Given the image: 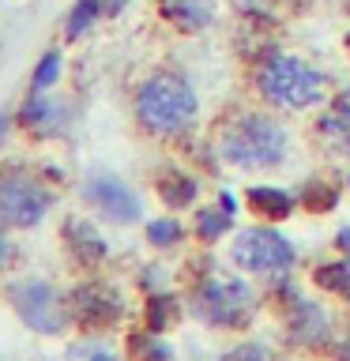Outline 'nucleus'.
<instances>
[{
	"label": "nucleus",
	"instance_id": "f257e3e1",
	"mask_svg": "<svg viewBox=\"0 0 350 361\" xmlns=\"http://www.w3.org/2000/svg\"><path fill=\"white\" fill-rule=\"evenodd\" d=\"M135 117L155 135L185 132L188 121L196 117V94H192V87L181 75L158 72L135 90Z\"/></svg>",
	"mask_w": 350,
	"mask_h": 361
},
{
	"label": "nucleus",
	"instance_id": "f03ea898",
	"mask_svg": "<svg viewBox=\"0 0 350 361\" xmlns=\"http://www.w3.org/2000/svg\"><path fill=\"white\" fill-rule=\"evenodd\" d=\"M219 151L237 169H267L282 162V154H286V132H282L279 121L264 117V113H241L222 132Z\"/></svg>",
	"mask_w": 350,
	"mask_h": 361
},
{
	"label": "nucleus",
	"instance_id": "7ed1b4c3",
	"mask_svg": "<svg viewBox=\"0 0 350 361\" xmlns=\"http://www.w3.org/2000/svg\"><path fill=\"white\" fill-rule=\"evenodd\" d=\"M256 90L279 109H305L324 98V75L298 56H267L256 68Z\"/></svg>",
	"mask_w": 350,
	"mask_h": 361
},
{
	"label": "nucleus",
	"instance_id": "20e7f679",
	"mask_svg": "<svg viewBox=\"0 0 350 361\" xmlns=\"http://www.w3.org/2000/svg\"><path fill=\"white\" fill-rule=\"evenodd\" d=\"M234 264L245 267V271H256V275H282V271L294 267V245L279 230L253 226V230L237 233Z\"/></svg>",
	"mask_w": 350,
	"mask_h": 361
},
{
	"label": "nucleus",
	"instance_id": "39448f33",
	"mask_svg": "<svg viewBox=\"0 0 350 361\" xmlns=\"http://www.w3.org/2000/svg\"><path fill=\"white\" fill-rule=\"evenodd\" d=\"M196 309L203 320H211L219 327H241L253 316V290L234 275H215L200 286Z\"/></svg>",
	"mask_w": 350,
	"mask_h": 361
},
{
	"label": "nucleus",
	"instance_id": "423d86ee",
	"mask_svg": "<svg viewBox=\"0 0 350 361\" xmlns=\"http://www.w3.org/2000/svg\"><path fill=\"white\" fill-rule=\"evenodd\" d=\"M53 196L23 169H0V219L11 226H38Z\"/></svg>",
	"mask_w": 350,
	"mask_h": 361
},
{
	"label": "nucleus",
	"instance_id": "0eeeda50",
	"mask_svg": "<svg viewBox=\"0 0 350 361\" xmlns=\"http://www.w3.org/2000/svg\"><path fill=\"white\" fill-rule=\"evenodd\" d=\"M11 305H16V312L23 316V324L34 327V331H42V335H56V331H64V324H68L64 301L56 298L53 286H45V282L11 286Z\"/></svg>",
	"mask_w": 350,
	"mask_h": 361
},
{
	"label": "nucleus",
	"instance_id": "6e6552de",
	"mask_svg": "<svg viewBox=\"0 0 350 361\" xmlns=\"http://www.w3.org/2000/svg\"><path fill=\"white\" fill-rule=\"evenodd\" d=\"M87 200L113 222H135L140 219V200H135V192L128 185H121V180H113V177H95L90 180Z\"/></svg>",
	"mask_w": 350,
	"mask_h": 361
},
{
	"label": "nucleus",
	"instance_id": "1a4fd4ad",
	"mask_svg": "<svg viewBox=\"0 0 350 361\" xmlns=\"http://www.w3.org/2000/svg\"><path fill=\"white\" fill-rule=\"evenodd\" d=\"M72 316L83 327H109L121 316V301L106 286H79L72 298Z\"/></svg>",
	"mask_w": 350,
	"mask_h": 361
},
{
	"label": "nucleus",
	"instance_id": "9d476101",
	"mask_svg": "<svg viewBox=\"0 0 350 361\" xmlns=\"http://www.w3.org/2000/svg\"><path fill=\"white\" fill-rule=\"evenodd\" d=\"M290 331L298 343H320L324 331H327V320H324V312L316 309L313 301H305V298H294L290 301Z\"/></svg>",
	"mask_w": 350,
	"mask_h": 361
},
{
	"label": "nucleus",
	"instance_id": "9b49d317",
	"mask_svg": "<svg viewBox=\"0 0 350 361\" xmlns=\"http://www.w3.org/2000/svg\"><path fill=\"white\" fill-rule=\"evenodd\" d=\"M248 207L264 219H286L294 211V200L279 188H248Z\"/></svg>",
	"mask_w": 350,
	"mask_h": 361
},
{
	"label": "nucleus",
	"instance_id": "f8f14e48",
	"mask_svg": "<svg viewBox=\"0 0 350 361\" xmlns=\"http://www.w3.org/2000/svg\"><path fill=\"white\" fill-rule=\"evenodd\" d=\"M68 245L76 248V256H83V259H98V256H106V245H102V237L90 230L87 222H68Z\"/></svg>",
	"mask_w": 350,
	"mask_h": 361
},
{
	"label": "nucleus",
	"instance_id": "ddd939ff",
	"mask_svg": "<svg viewBox=\"0 0 350 361\" xmlns=\"http://www.w3.org/2000/svg\"><path fill=\"white\" fill-rule=\"evenodd\" d=\"M324 132L332 135V140H339L343 147H350V87L335 98L332 113L324 117Z\"/></svg>",
	"mask_w": 350,
	"mask_h": 361
},
{
	"label": "nucleus",
	"instance_id": "4468645a",
	"mask_svg": "<svg viewBox=\"0 0 350 361\" xmlns=\"http://www.w3.org/2000/svg\"><path fill=\"white\" fill-rule=\"evenodd\" d=\"M158 192H162V200L169 207H185V203L196 196V180L185 177V173H169V177L158 180Z\"/></svg>",
	"mask_w": 350,
	"mask_h": 361
},
{
	"label": "nucleus",
	"instance_id": "2eb2a0df",
	"mask_svg": "<svg viewBox=\"0 0 350 361\" xmlns=\"http://www.w3.org/2000/svg\"><path fill=\"white\" fill-rule=\"evenodd\" d=\"M230 230V211H219V207H203L200 214H196V233L203 237V241H215L219 233H226Z\"/></svg>",
	"mask_w": 350,
	"mask_h": 361
},
{
	"label": "nucleus",
	"instance_id": "dca6fc26",
	"mask_svg": "<svg viewBox=\"0 0 350 361\" xmlns=\"http://www.w3.org/2000/svg\"><path fill=\"white\" fill-rule=\"evenodd\" d=\"M166 16L177 19L185 30H196V27H203V23H207V8H203L200 0H181V4H169V8H166Z\"/></svg>",
	"mask_w": 350,
	"mask_h": 361
},
{
	"label": "nucleus",
	"instance_id": "f3484780",
	"mask_svg": "<svg viewBox=\"0 0 350 361\" xmlns=\"http://www.w3.org/2000/svg\"><path fill=\"white\" fill-rule=\"evenodd\" d=\"M98 11H102V0H79L72 8V16H68V38H79L98 19Z\"/></svg>",
	"mask_w": 350,
	"mask_h": 361
},
{
	"label": "nucleus",
	"instance_id": "a211bd4d",
	"mask_svg": "<svg viewBox=\"0 0 350 361\" xmlns=\"http://www.w3.org/2000/svg\"><path fill=\"white\" fill-rule=\"evenodd\" d=\"M316 282L335 293H343V298H350V259H343V264H332V267H320L316 271Z\"/></svg>",
	"mask_w": 350,
	"mask_h": 361
},
{
	"label": "nucleus",
	"instance_id": "6ab92c4d",
	"mask_svg": "<svg viewBox=\"0 0 350 361\" xmlns=\"http://www.w3.org/2000/svg\"><path fill=\"white\" fill-rule=\"evenodd\" d=\"M174 316H177V305H174V298H155L151 305H147V327H151L155 335H158V331H166Z\"/></svg>",
	"mask_w": 350,
	"mask_h": 361
},
{
	"label": "nucleus",
	"instance_id": "aec40b11",
	"mask_svg": "<svg viewBox=\"0 0 350 361\" xmlns=\"http://www.w3.org/2000/svg\"><path fill=\"white\" fill-rule=\"evenodd\" d=\"M56 75H61V53H45L38 68H34V90H45L56 83Z\"/></svg>",
	"mask_w": 350,
	"mask_h": 361
},
{
	"label": "nucleus",
	"instance_id": "412c9836",
	"mask_svg": "<svg viewBox=\"0 0 350 361\" xmlns=\"http://www.w3.org/2000/svg\"><path fill=\"white\" fill-rule=\"evenodd\" d=\"M147 237H151V245H174V241H181V222L155 219L151 226H147Z\"/></svg>",
	"mask_w": 350,
	"mask_h": 361
},
{
	"label": "nucleus",
	"instance_id": "4be33fe9",
	"mask_svg": "<svg viewBox=\"0 0 350 361\" xmlns=\"http://www.w3.org/2000/svg\"><path fill=\"white\" fill-rule=\"evenodd\" d=\"M135 354H140L143 361H169V350L158 343V338H135Z\"/></svg>",
	"mask_w": 350,
	"mask_h": 361
},
{
	"label": "nucleus",
	"instance_id": "5701e85b",
	"mask_svg": "<svg viewBox=\"0 0 350 361\" xmlns=\"http://www.w3.org/2000/svg\"><path fill=\"white\" fill-rule=\"evenodd\" d=\"M332 200H335V192L324 188V185H309V188H305V203H309V211H327V207H332Z\"/></svg>",
	"mask_w": 350,
	"mask_h": 361
},
{
	"label": "nucleus",
	"instance_id": "b1692460",
	"mask_svg": "<svg viewBox=\"0 0 350 361\" xmlns=\"http://www.w3.org/2000/svg\"><path fill=\"white\" fill-rule=\"evenodd\" d=\"M222 361H271V354L264 346H256V343H245V346H234Z\"/></svg>",
	"mask_w": 350,
	"mask_h": 361
},
{
	"label": "nucleus",
	"instance_id": "393cba45",
	"mask_svg": "<svg viewBox=\"0 0 350 361\" xmlns=\"http://www.w3.org/2000/svg\"><path fill=\"white\" fill-rule=\"evenodd\" d=\"M87 361H117L109 350H87Z\"/></svg>",
	"mask_w": 350,
	"mask_h": 361
},
{
	"label": "nucleus",
	"instance_id": "a878e982",
	"mask_svg": "<svg viewBox=\"0 0 350 361\" xmlns=\"http://www.w3.org/2000/svg\"><path fill=\"white\" fill-rule=\"evenodd\" d=\"M8 264V241H4V233H0V267Z\"/></svg>",
	"mask_w": 350,
	"mask_h": 361
},
{
	"label": "nucleus",
	"instance_id": "bb28decb",
	"mask_svg": "<svg viewBox=\"0 0 350 361\" xmlns=\"http://www.w3.org/2000/svg\"><path fill=\"white\" fill-rule=\"evenodd\" d=\"M339 245H343L346 252H350V230H343V233H339Z\"/></svg>",
	"mask_w": 350,
	"mask_h": 361
},
{
	"label": "nucleus",
	"instance_id": "cd10ccee",
	"mask_svg": "<svg viewBox=\"0 0 350 361\" xmlns=\"http://www.w3.org/2000/svg\"><path fill=\"white\" fill-rule=\"evenodd\" d=\"M346 45H350V38H346Z\"/></svg>",
	"mask_w": 350,
	"mask_h": 361
}]
</instances>
